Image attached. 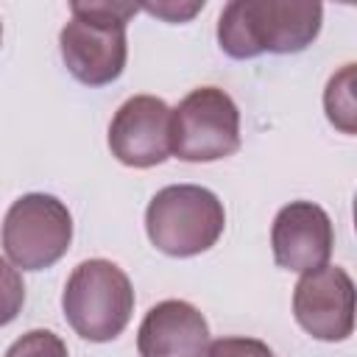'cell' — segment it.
I'll return each instance as SVG.
<instances>
[{"instance_id": "1", "label": "cell", "mask_w": 357, "mask_h": 357, "mask_svg": "<svg viewBox=\"0 0 357 357\" xmlns=\"http://www.w3.org/2000/svg\"><path fill=\"white\" fill-rule=\"evenodd\" d=\"M324 6L310 0H231L218 20V45L231 59L301 53L321 31Z\"/></svg>"}, {"instance_id": "2", "label": "cell", "mask_w": 357, "mask_h": 357, "mask_svg": "<svg viewBox=\"0 0 357 357\" xmlns=\"http://www.w3.org/2000/svg\"><path fill=\"white\" fill-rule=\"evenodd\" d=\"M70 22L59 33L61 59L70 75L86 86H106L126 70V25L139 11L137 3L89 0L70 3Z\"/></svg>"}, {"instance_id": "3", "label": "cell", "mask_w": 357, "mask_h": 357, "mask_svg": "<svg viewBox=\"0 0 357 357\" xmlns=\"http://www.w3.org/2000/svg\"><path fill=\"white\" fill-rule=\"evenodd\" d=\"M61 310L75 335L89 343L114 340L131 321L134 287L126 271L109 259H84L73 268Z\"/></svg>"}, {"instance_id": "4", "label": "cell", "mask_w": 357, "mask_h": 357, "mask_svg": "<svg viewBox=\"0 0 357 357\" xmlns=\"http://www.w3.org/2000/svg\"><path fill=\"white\" fill-rule=\"evenodd\" d=\"M226 229L220 198L198 184L162 187L145 209V231L167 257H195L209 251Z\"/></svg>"}, {"instance_id": "5", "label": "cell", "mask_w": 357, "mask_h": 357, "mask_svg": "<svg viewBox=\"0 0 357 357\" xmlns=\"http://www.w3.org/2000/svg\"><path fill=\"white\" fill-rule=\"evenodd\" d=\"M240 151V109L218 86L192 89L170 117V153L181 162H218Z\"/></svg>"}, {"instance_id": "6", "label": "cell", "mask_w": 357, "mask_h": 357, "mask_svg": "<svg viewBox=\"0 0 357 357\" xmlns=\"http://www.w3.org/2000/svg\"><path fill=\"white\" fill-rule=\"evenodd\" d=\"M73 243V215L45 192L17 198L3 218V251L14 268L42 271L56 265Z\"/></svg>"}, {"instance_id": "7", "label": "cell", "mask_w": 357, "mask_h": 357, "mask_svg": "<svg viewBox=\"0 0 357 357\" xmlns=\"http://www.w3.org/2000/svg\"><path fill=\"white\" fill-rule=\"evenodd\" d=\"M293 315L315 340L337 343L354 332V282L337 265L301 273L293 290Z\"/></svg>"}, {"instance_id": "8", "label": "cell", "mask_w": 357, "mask_h": 357, "mask_svg": "<svg viewBox=\"0 0 357 357\" xmlns=\"http://www.w3.org/2000/svg\"><path fill=\"white\" fill-rule=\"evenodd\" d=\"M173 109L156 95L128 98L109 123V151L128 167H153L170 156Z\"/></svg>"}, {"instance_id": "9", "label": "cell", "mask_w": 357, "mask_h": 357, "mask_svg": "<svg viewBox=\"0 0 357 357\" xmlns=\"http://www.w3.org/2000/svg\"><path fill=\"white\" fill-rule=\"evenodd\" d=\"M332 220L318 204L290 201L276 212L271 226V248L279 268L296 273L324 268L332 257Z\"/></svg>"}, {"instance_id": "10", "label": "cell", "mask_w": 357, "mask_h": 357, "mask_svg": "<svg viewBox=\"0 0 357 357\" xmlns=\"http://www.w3.org/2000/svg\"><path fill=\"white\" fill-rule=\"evenodd\" d=\"M209 324L198 307L167 298L151 307L137 332L139 357H206Z\"/></svg>"}, {"instance_id": "11", "label": "cell", "mask_w": 357, "mask_h": 357, "mask_svg": "<svg viewBox=\"0 0 357 357\" xmlns=\"http://www.w3.org/2000/svg\"><path fill=\"white\" fill-rule=\"evenodd\" d=\"M324 109L335 128L343 134L357 131V100H354V64L335 73L324 89Z\"/></svg>"}, {"instance_id": "12", "label": "cell", "mask_w": 357, "mask_h": 357, "mask_svg": "<svg viewBox=\"0 0 357 357\" xmlns=\"http://www.w3.org/2000/svg\"><path fill=\"white\" fill-rule=\"evenodd\" d=\"M6 357H67V346L50 329H31L8 346Z\"/></svg>"}, {"instance_id": "13", "label": "cell", "mask_w": 357, "mask_h": 357, "mask_svg": "<svg viewBox=\"0 0 357 357\" xmlns=\"http://www.w3.org/2000/svg\"><path fill=\"white\" fill-rule=\"evenodd\" d=\"M25 304V284L20 271L0 257V326L11 324Z\"/></svg>"}, {"instance_id": "14", "label": "cell", "mask_w": 357, "mask_h": 357, "mask_svg": "<svg viewBox=\"0 0 357 357\" xmlns=\"http://www.w3.org/2000/svg\"><path fill=\"white\" fill-rule=\"evenodd\" d=\"M206 357H276L273 349L257 337H220L209 343Z\"/></svg>"}, {"instance_id": "15", "label": "cell", "mask_w": 357, "mask_h": 357, "mask_svg": "<svg viewBox=\"0 0 357 357\" xmlns=\"http://www.w3.org/2000/svg\"><path fill=\"white\" fill-rule=\"evenodd\" d=\"M142 11L153 14V17H162L167 22H187L192 20L201 8H204V0H190V3H176V0H162V3H142L139 6Z\"/></svg>"}, {"instance_id": "16", "label": "cell", "mask_w": 357, "mask_h": 357, "mask_svg": "<svg viewBox=\"0 0 357 357\" xmlns=\"http://www.w3.org/2000/svg\"><path fill=\"white\" fill-rule=\"evenodd\" d=\"M0 42H3V25H0Z\"/></svg>"}]
</instances>
